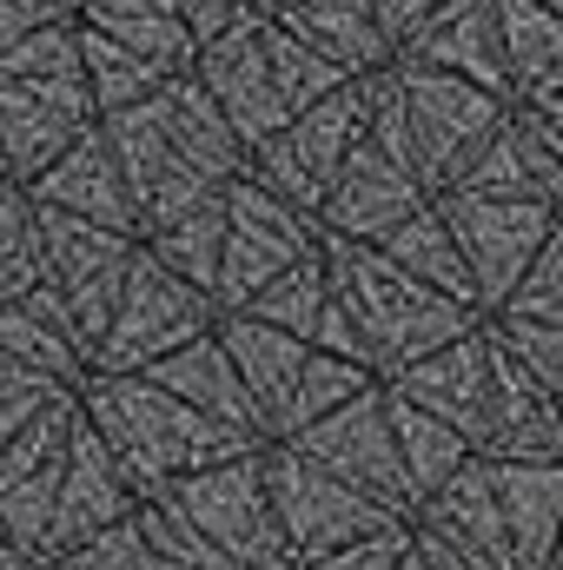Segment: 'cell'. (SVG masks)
I'll return each instance as SVG.
<instances>
[{"mask_svg":"<svg viewBox=\"0 0 563 570\" xmlns=\"http://www.w3.org/2000/svg\"><path fill=\"white\" fill-rule=\"evenodd\" d=\"M100 140L127 179L140 239L199 213V206H213V199H226V186L246 179V146L233 140V127L219 120V107L206 100V87L192 73L166 80L146 107L107 114Z\"/></svg>","mask_w":563,"mask_h":570,"instance_id":"cell-1","label":"cell"},{"mask_svg":"<svg viewBox=\"0 0 563 570\" xmlns=\"http://www.w3.org/2000/svg\"><path fill=\"white\" fill-rule=\"evenodd\" d=\"M80 419L107 444V458L120 464V478L134 484V498H166L179 478L213 471L226 458L266 451V438H239V431L213 425L199 412H186L179 399H166L146 379H87L80 385Z\"/></svg>","mask_w":563,"mask_h":570,"instance_id":"cell-2","label":"cell"},{"mask_svg":"<svg viewBox=\"0 0 563 570\" xmlns=\"http://www.w3.org/2000/svg\"><path fill=\"white\" fill-rule=\"evenodd\" d=\"M325 273H332V298L352 318L358 345H365V372L378 385H392L398 372H412L418 358L444 352L451 338L477 332L484 318L444 292L418 285L412 273H398L378 246H345V239H318Z\"/></svg>","mask_w":563,"mask_h":570,"instance_id":"cell-3","label":"cell"},{"mask_svg":"<svg viewBox=\"0 0 563 570\" xmlns=\"http://www.w3.org/2000/svg\"><path fill=\"white\" fill-rule=\"evenodd\" d=\"M134 253H140V239H127V233L87 226L67 213H40V285L27 292V305L87 358V379H93L107 318L120 305V285L134 273Z\"/></svg>","mask_w":563,"mask_h":570,"instance_id":"cell-4","label":"cell"},{"mask_svg":"<svg viewBox=\"0 0 563 570\" xmlns=\"http://www.w3.org/2000/svg\"><path fill=\"white\" fill-rule=\"evenodd\" d=\"M219 325V305L186 279H172L152 253H134V273L120 285V305L107 318V338L93 352V379H140L159 358H172L179 345L206 338Z\"/></svg>","mask_w":563,"mask_h":570,"instance_id":"cell-5","label":"cell"},{"mask_svg":"<svg viewBox=\"0 0 563 570\" xmlns=\"http://www.w3.org/2000/svg\"><path fill=\"white\" fill-rule=\"evenodd\" d=\"M358 146H365V94H358V80H352V87L325 94L318 107L292 114L259 153H246V179L266 186L273 199H285L292 213H305V219L318 226V206H325L332 179L345 173V159H352Z\"/></svg>","mask_w":563,"mask_h":570,"instance_id":"cell-6","label":"cell"},{"mask_svg":"<svg viewBox=\"0 0 563 570\" xmlns=\"http://www.w3.org/2000/svg\"><path fill=\"white\" fill-rule=\"evenodd\" d=\"M392 80H398V100H405V120H412V153H418V179L431 199H444L464 166L484 153V140L511 120V107L471 80H451V73H431L418 60H392Z\"/></svg>","mask_w":563,"mask_h":570,"instance_id":"cell-7","label":"cell"},{"mask_svg":"<svg viewBox=\"0 0 563 570\" xmlns=\"http://www.w3.org/2000/svg\"><path fill=\"white\" fill-rule=\"evenodd\" d=\"M259 471H266V498H273V518H279V538H285L292 564H312V558L345 551V544L378 538V531H405L398 518H385L372 498H358L352 484H338L332 471H318L292 444H266Z\"/></svg>","mask_w":563,"mask_h":570,"instance_id":"cell-8","label":"cell"},{"mask_svg":"<svg viewBox=\"0 0 563 570\" xmlns=\"http://www.w3.org/2000/svg\"><path fill=\"white\" fill-rule=\"evenodd\" d=\"M186 524L226 558L233 570H285V538H279V518H273V498H266V471H259V451L246 458H226L213 471H192L166 491Z\"/></svg>","mask_w":563,"mask_h":570,"instance_id":"cell-9","label":"cell"},{"mask_svg":"<svg viewBox=\"0 0 563 570\" xmlns=\"http://www.w3.org/2000/svg\"><path fill=\"white\" fill-rule=\"evenodd\" d=\"M457 253H464V273L477 292V318H497L511 305V292L524 285V273L537 266L544 239L557 233L551 206L537 199H464V193H444L437 199Z\"/></svg>","mask_w":563,"mask_h":570,"instance_id":"cell-10","label":"cell"},{"mask_svg":"<svg viewBox=\"0 0 563 570\" xmlns=\"http://www.w3.org/2000/svg\"><path fill=\"white\" fill-rule=\"evenodd\" d=\"M318 253V226L305 213H292L285 199H273L253 179L226 186V246H219V279H213V305L246 312L273 279H285L298 259Z\"/></svg>","mask_w":563,"mask_h":570,"instance_id":"cell-11","label":"cell"},{"mask_svg":"<svg viewBox=\"0 0 563 570\" xmlns=\"http://www.w3.org/2000/svg\"><path fill=\"white\" fill-rule=\"evenodd\" d=\"M298 458H312L318 471H332L338 484H352L358 498H372L385 518L398 524H418V498L405 484V464H398V438H392V412H385V385L358 392L352 405H338L332 419H318L312 431L285 438Z\"/></svg>","mask_w":563,"mask_h":570,"instance_id":"cell-12","label":"cell"},{"mask_svg":"<svg viewBox=\"0 0 563 570\" xmlns=\"http://www.w3.org/2000/svg\"><path fill=\"white\" fill-rule=\"evenodd\" d=\"M87 80H0V166L13 186L40 179L67 146L93 127Z\"/></svg>","mask_w":563,"mask_h":570,"instance_id":"cell-13","label":"cell"},{"mask_svg":"<svg viewBox=\"0 0 563 570\" xmlns=\"http://www.w3.org/2000/svg\"><path fill=\"white\" fill-rule=\"evenodd\" d=\"M192 80L206 87V100L219 107V120L233 127V140L246 153H259L285 127V107L273 94V67H266V40H259V13L239 20L233 33H219L213 47H199Z\"/></svg>","mask_w":563,"mask_h":570,"instance_id":"cell-14","label":"cell"},{"mask_svg":"<svg viewBox=\"0 0 563 570\" xmlns=\"http://www.w3.org/2000/svg\"><path fill=\"white\" fill-rule=\"evenodd\" d=\"M431 206L418 179L405 166H392L378 146H358L345 159V173L332 179L325 206H318V239H345V246H385L412 213Z\"/></svg>","mask_w":563,"mask_h":570,"instance_id":"cell-15","label":"cell"},{"mask_svg":"<svg viewBox=\"0 0 563 570\" xmlns=\"http://www.w3.org/2000/svg\"><path fill=\"white\" fill-rule=\"evenodd\" d=\"M385 392L431 412L437 425H451L471 451H484V431H491V332L477 325V332L451 338L444 352H431L412 372H398Z\"/></svg>","mask_w":563,"mask_h":570,"instance_id":"cell-16","label":"cell"},{"mask_svg":"<svg viewBox=\"0 0 563 570\" xmlns=\"http://www.w3.org/2000/svg\"><path fill=\"white\" fill-rule=\"evenodd\" d=\"M140 511L134 484L120 478V464L107 458V444L87 431V419L73 425V444H67V464H60V498H53V531H47V558L127 524Z\"/></svg>","mask_w":563,"mask_h":570,"instance_id":"cell-17","label":"cell"},{"mask_svg":"<svg viewBox=\"0 0 563 570\" xmlns=\"http://www.w3.org/2000/svg\"><path fill=\"white\" fill-rule=\"evenodd\" d=\"M27 199H33L40 213H67V219H87V226H107V233L140 239V219H134L127 179H120L113 153H107V140H100V120L67 146L40 179H27Z\"/></svg>","mask_w":563,"mask_h":570,"instance_id":"cell-18","label":"cell"},{"mask_svg":"<svg viewBox=\"0 0 563 570\" xmlns=\"http://www.w3.org/2000/svg\"><path fill=\"white\" fill-rule=\"evenodd\" d=\"M477 458L484 464H563V419L551 392L497 338H491V431H484Z\"/></svg>","mask_w":563,"mask_h":570,"instance_id":"cell-19","label":"cell"},{"mask_svg":"<svg viewBox=\"0 0 563 570\" xmlns=\"http://www.w3.org/2000/svg\"><path fill=\"white\" fill-rule=\"evenodd\" d=\"M398 60H418L431 73H451V80H471L484 94H497L511 107V80H504V47H497V13L491 0H451L418 40L398 47Z\"/></svg>","mask_w":563,"mask_h":570,"instance_id":"cell-20","label":"cell"},{"mask_svg":"<svg viewBox=\"0 0 563 570\" xmlns=\"http://www.w3.org/2000/svg\"><path fill=\"white\" fill-rule=\"evenodd\" d=\"M146 385H159L166 399H179L186 412H199V419H213V425L239 431V438H266L259 431V412H253V399H246V385H239V372H233V358H226V345L206 332V338H192V345H179L172 358H159L152 372H140Z\"/></svg>","mask_w":563,"mask_h":570,"instance_id":"cell-21","label":"cell"},{"mask_svg":"<svg viewBox=\"0 0 563 570\" xmlns=\"http://www.w3.org/2000/svg\"><path fill=\"white\" fill-rule=\"evenodd\" d=\"M213 338L226 345V358H233V372H239V385H246V399H253V412H259V431H266V444H273V431H279V419H285V399H292V385H298L312 345L285 338V332L246 318V312H226V318L213 325Z\"/></svg>","mask_w":563,"mask_h":570,"instance_id":"cell-22","label":"cell"},{"mask_svg":"<svg viewBox=\"0 0 563 570\" xmlns=\"http://www.w3.org/2000/svg\"><path fill=\"white\" fill-rule=\"evenodd\" d=\"M511 538V570H544L563 531V464H484Z\"/></svg>","mask_w":563,"mask_h":570,"instance_id":"cell-23","label":"cell"},{"mask_svg":"<svg viewBox=\"0 0 563 570\" xmlns=\"http://www.w3.org/2000/svg\"><path fill=\"white\" fill-rule=\"evenodd\" d=\"M279 27L298 47H312L338 80H372V73H385L398 60L385 47V33H378V20H372L365 0H305V7L279 13Z\"/></svg>","mask_w":563,"mask_h":570,"instance_id":"cell-24","label":"cell"},{"mask_svg":"<svg viewBox=\"0 0 563 570\" xmlns=\"http://www.w3.org/2000/svg\"><path fill=\"white\" fill-rule=\"evenodd\" d=\"M497 13V47H504V80L511 107H544L563 94V20H551L531 0H491Z\"/></svg>","mask_w":563,"mask_h":570,"instance_id":"cell-25","label":"cell"},{"mask_svg":"<svg viewBox=\"0 0 563 570\" xmlns=\"http://www.w3.org/2000/svg\"><path fill=\"white\" fill-rule=\"evenodd\" d=\"M398 273H412L418 285L431 292H444V298H457V305H471L477 312V292H471V273H464V253H457V239H451V226H444V213H437V199L412 213L385 246H378Z\"/></svg>","mask_w":563,"mask_h":570,"instance_id":"cell-26","label":"cell"},{"mask_svg":"<svg viewBox=\"0 0 563 570\" xmlns=\"http://www.w3.org/2000/svg\"><path fill=\"white\" fill-rule=\"evenodd\" d=\"M385 412H392V438H398V464H405V484H412V498H431V491H444L477 451L457 438L451 425H437L431 412H418V405H405V399H392L385 392Z\"/></svg>","mask_w":563,"mask_h":570,"instance_id":"cell-27","label":"cell"},{"mask_svg":"<svg viewBox=\"0 0 563 570\" xmlns=\"http://www.w3.org/2000/svg\"><path fill=\"white\" fill-rule=\"evenodd\" d=\"M80 80H87V100H93V114L107 120V114H127V107H146L166 80H179V73H166V67H152L140 53H127V47H113L107 33H93V27H80Z\"/></svg>","mask_w":563,"mask_h":570,"instance_id":"cell-28","label":"cell"},{"mask_svg":"<svg viewBox=\"0 0 563 570\" xmlns=\"http://www.w3.org/2000/svg\"><path fill=\"white\" fill-rule=\"evenodd\" d=\"M246 318L273 325V332L298 338V345H318V332H325V318H332V273H325V253L298 259L285 279H273L253 305H246Z\"/></svg>","mask_w":563,"mask_h":570,"instance_id":"cell-29","label":"cell"},{"mask_svg":"<svg viewBox=\"0 0 563 570\" xmlns=\"http://www.w3.org/2000/svg\"><path fill=\"white\" fill-rule=\"evenodd\" d=\"M0 365H13V372H33V379H53V385H67V392H80L87 385V358L27 305V298H13V305H0Z\"/></svg>","mask_w":563,"mask_h":570,"instance_id":"cell-30","label":"cell"},{"mask_svg":"<svg viewBox=\"0 0 563 570\" xmlns=\"http://www.w3.org/2000/svg\"><path fill=\"white\" fill-rule=\"evenodd\" d=\"M140 246L166 266V273H172V279H186L192 292H206V298H213V279H219V246H226V199H213V206H199V213H186V219L159 226V233H146Z\"/></svg>","mask_w":563,"mask_h":570,"instance_id":"cell-31","label":"cell"},{"mask_svg":"<svg viewBox=\"0 0 563 570\" xmlns=\"http://www.w3.org/2000/svg\"><path fill=\"white\" fill-rule=\"evenodd\" d=\"M372 385H378V379H372L365 365L312 352V358H305V372H298V385H292V399H285V419H279V431H273V444L298 438V431H312L318 419H332L338 405H352V399H358V392H372Z\"/></svg>","mask_w":563,"mask_h":570,"instance_id":"cell-32","label":"cell"},{"mask_svg":"<svg viewBox=\"0 0 563 570\" xmlns=\"http://www.w3.org/2000/svg\"><path fill=\"white\" fill-rule=\"evenodd\" d=\"M259 40H266V67H273V94H279L285 120H292V114H305V107H318L325 94L352 87V80H338L312 47H298L279 20H266V13H259Z\"/></svg>","mask_w":563,"mask_h":570,"instance_id":"cell-33","label":"cell"},{"mask_svg":"<svg viewBox=\"0 0 563 570\" xmlns=\"http://www.w3.org/2000/svg\"><path fill=\"white\" fill-rule=\"evenodd\" d=\"M40 285V206L27 186H0V305Z\"/></svg>","mask_w":563,"mask_h":570,"instance_id":"cell-34","label":"cell"},{"mask_svg":"<svg viewBox=\"0 0 563 570\" xmlns=\"http://www.w3.org/2000/svg\"><path fill=\"white\" fill-rule=\"evenodd\" d=\"M80 27L107 33L113 47L140 53L152 67H166V73H192V60H199V47H192V33L179 27V13H120V20H80Z\"/></svg>","mask_w":563,"mask_h":570,"instance_id":"cell-35","label":"cell"},{"mask_svg":"<svg viewBox=\"0 0 563 570\" xmlns=\"http://www.w3.org/2000/svg\"><path fill=\"white\" fill-rule=\"evenodd\" d=\"M134 524H140V538H146V551H152L159 570H233L192 524H186V511H179L172 498H146L140 511H134Z\"/></svg>","mask_w":563,"mask_h":570,"instance_id":"cell-36","label":"cell"},{"mask_svg":"<svg viewBox=\"0 0 563 570\" xmlns=\"http://www.w3.org/2000/svg\"><path fill=\"white\" fill-rule=\"evenodd\" d=\"M0 80H80V20L60 13L13 53H0Z\"/></svg>","mask_w":563,"mask_h":570,"instance_id":"cell-37","label":"cell"},{"mask_svg":"<svg viewBox=\"0 0 563 570\" xmlns=\"http://www.w3.org/2000/svg\"><path fill=\"white\" fill-rule=\"evenodd\" d=\"M497 318H524V325H557V332H563V233H551V239H544L537 266L524 273V285L511 292V305H504Z\"/></svg>","mask_w":563,"mask_h":570,"instance_id":"cell-38","label":"cell"},{"mask_svg":"<svg viewBox=\"0 0 563 570\" xmlns=\"http://www.w3.org/2000/svg\"><path fill=\"white\" fill-rule=\"evenodd\" d=\"M40 570H159V564H152V551H146L140 524L127 518V524H113V531H100V538H87V544L47 558Z\"/></svg>","mask_w":563,"mask_h":570,"instance_id":"cell-39","label":"cell"},{"mask_svg":"<svg viewBox=\"0 0 563 570\" xmlns=\"http://www.w3.org/2000/svg\"><path fill=\"white\" fill-rule=\"evenodd\" d=\"M60 399H73V392H67V385H53V379H33V372L0 365V451L33 425L47 405H60Z\"/></svg>","mask_w":563,"mask_h":570,"instance_id":"cell-40","label":"cell"},{"mask_svg":"<svg viewBox=\"0 0 563 570\" xmlns=\"http://www.w3.org/2000/svg\"><path fill=\"white\" fill-rule=\"evenodd\" d=\"M412 558V524L405 531H378V538H358L345 551H325L312 564H292V570H398Z\"/></svg>","mask_w":563,"mask_h":570,"instance_id":"cell-41","label":"cell"},{"mask_svg":"<svg viewBox=\"0 0 563 570\" xmlns=\"http://www.w3.org/2000/svg\"><path fill=\"white\" fill-rule=\"evenodd\" d=\"M372 7V20H378V33H385V47L398 53L405 40H418L424 27L451 7V0H365Z\"/></svg>","mask_w":563,"mask_h":570,"instance_id":"cell-42","label":"cell"},{"mask_svg":"<svg viewBox=\"0 0 563 570\" xmlns=\"http://www.w3.org/2000/svg\"><path fill=\"white\" fill-rule=\"evenodd\" d=\"M172 13H179V27L192 33V47H213L219 33H233L239 20H253L246 0H172Z\"/></svg>","mask_w":563,"mask_h":570,"instance_id":"cell-43","label":"cell"},{"mask_svg":"<svg viewBox=\"0 0 563 570\" xmlns=\"http://www.w3.org/2000/svg\"><path fill=\"white\" fill-rule=\"evenodd\" d=\"M60 0H0V53H13L27 33H40L47 20H60Z\"/></svg>","mask_w":563,"mask_h":570,"instance_id":"cell-44","label":"cell"},{"mask_svg":"<svg viewBox=\"0 0 563 570\" xmlns=\"http://www.w3.org/2000/svg\"><path fill=\"white\" fill-rule=\"evenodd\" d=\"M412 544H418V558L431 570H497L484 558H471V551H457V544H444V538H431V531H418V524H412Z\"/></svg>","mask_w":563,"mask_h":570,"instance_id":"cell-45","label":"cell"},{"mask_svg":"<svg viewBox=\"0 0 563 570\" xmlns=\"http://www.w3.org/2000/svg\"><path fill=\"white\" fill-rule=\"evenodd\" d=\"M120 13H172V0H87L73 20H120Z\"/></svg>","mask_w":563,"mask_h":570,"instance_id":"cell-46","label":"cell"},{"mask_svg":"<svg viewBox=\"0 0 563 570\" xmlns=\"http://www.w3.org/2000/svg\"><path fill=\"white\" fill-rule=\"evenodd\" d=\"M531 114H537V120H544V134L563 146V94H557V100H544V107H531Z\"/></svg>","mask_w":563,"mask_h":570,"instance_id":"cell-47","label":"cell"},{"mask_svg":"<svg viewBox=\"0 0 563 570\" xmlns=\"http://www.w3.org/2000/svg\"><path fill=\"white\" fill-rule=\"evenodd\" d=\"M253 13H266V20H279V13H292V7H305V0H246Z\"/></svg>","mask_w":563,"mask_h":570,"instance_id":"cell-48","label":"cell"},{"mask_svg":"<svg viewBox=\"0 0 563 570\" xmlns=\"http://www.w3.org/2000/svg\"><path fill=\"white\" fill-rule=\"evenodd\" d=\"M0 570H27L20 558H13V544H7V538H0Z\"/></svg>","mask_w":563,"mask_h":570,"instance_id":"cell-49","label":"cell"},{"mask_svg":"<svg viewBox=\"0 0 563 570\" xmlns=\"http://www.w3.org/2000/svg\"><path fill=\"white\" fill-rule=\"evenodd\" d=\"M544 570H563V531H557V544H551V558H544Z\"/></svg>","mask_w":563,"mask_h":570,"instance_id":"cell-50","label":"cell"},{"mask_svg":"<svg viewBox=\"0 0 563 570\" xmlns=\"http://www.w3.org/2000/svg\"><path fill=\"white\" fill-rule=\"evenodd\" d=\"M531 7H544V13H551V20H563V0H531Z\"/></svg>","mask_w":563,"mask_h":570,"instance_id":"cell-51","label":"cell"},{"mask_svg":"<svg viewBox=\"0 0 563 570\" xmlns=\"http://www.w3.org/2000/svg\"><path fill=\"white\" fill-rule=\"evenodd\" d=\"M398 570H431V564H424V558H418V544H412V558H405Z\"/></svg>","mask_w":563,"mask_h":570,"instance_id":"cell-52","label":"cell"},{"mask_svg":"<svg viewBox=\"0 0 563 570\" xmlns=\"http://www.w3.org/2000/svg\"><path fill=\"white\" fill-rule=\"evenodd\" d=\"M60 7H67V13H80V7H87V0H60Z\"/></svg>","mask_w":563,"mask_h":570,"instance_id":"cell-53","label":"cell"},{"mask_svg":"<svg viewBox=\"0 0 563 570\" xmlns=\"http://www.w3.org/2000/svg\"><path fill=\"white\" fill-rule=\"evenodd\" d=\"M551 405H557V419H563V392H557V399H551Z\"/></svg>","mask_w":563,"mask_h":570,"instance_id":"cell-54","label":"cell"},{"mask_svg":"<svg viewBox=\"0 0 563 570\" xmlns=\"http://www.w3.org/2000/svg\"><path fill=\"white\" fill-rule=\"evenodd\" d=\"M551 219H557V233H563V206H557V213H551Z\"/></svg>","mask_w":563,"mask_h":570,"instance_id":"cell-55","label":"cell"},{"mask_svg":"<svg viewBox=\"0 0 563 570\" xmlns=\"http://www.w3.org/2000/svg\"><path fill=\"white\" fill-rule=\"evenodd\" d=\"M0 186H13V179H7V166H0Z\"/></svg>","mask_w":563,"mask_h":570,"instance_id":"cell-56","label":"cell"},{"mask_svg":"<svg viewBox=\"0 0 563 570\" xmlns=\"http://www.w3.org/2000/svg\"><path fill=\"white\" fill-rule=\"evenodd\" d=\"M285 570H292V564H285Z\"/></svg>","mask_w":563,"mask_h":570,"instance_id":"cell-57","label":"cell"}]
</instances>
